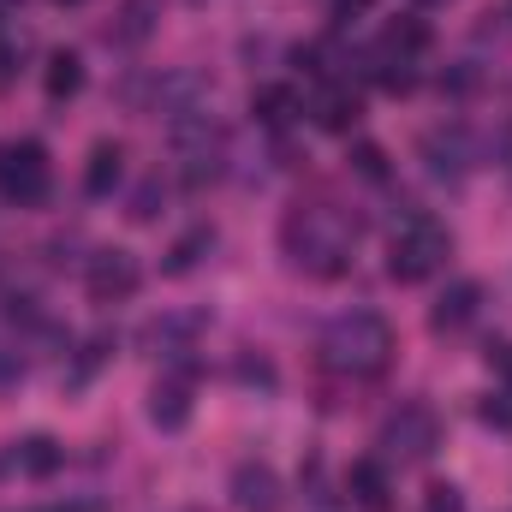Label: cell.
I'll list each match as a JSON object with an SVG mask.
<instances>
[{
    "label": "cell",
    "mask_w": 512,
    "mask_h": 512,
    "mask_svg": "<svg viewBox=\"0 0 512 512\" xmlns=\"http://www.w3.org/2000/svg\"><path fill=\"white\" fill-rule=\"evenodd\" d=\"M280 251L310 280H340L352 268V251H358V221L340 215L334 203H298L280 221Z\"/></svg>",
    "instance_id": "6da1fadb"
},
{
    "label": "cell",
    "mask_w": 512,
    "mask_h": 512,
    "mask_svg": "<svg viewBox=\"0 0 512 512\" xmlns=\"http://www.w3.org/2000/svg\"><path fill=\"white\" fill-rule=\"evenodd\" d=\"M322 358L328 370L352 376V382H376L387 364H393V322L382 310H340L328 328H322Z\"/></svg>",
    "instance_id": "7a4b0ae2"
},
{
    "label": "cell",
    "mask_w": 512,
    "mask_h": 512,
    "mask_svg": "<svg viewBox=\"0 0 512 512\" xmlns=\"http://www.w3.org/2000/svg\"><path fill=\"white\" fill-rule=\"evenodd\" d=\"M447 256H453V233H447L435 215L411 209V215L399 221L393 245H387V274H393L399 286H423V280H435V274L447 268Z\"/></svg>",
    "instance_id": "3957f363"
},
{
    "label": "cell",
    "mask_w": 512,
    "mask_h": 512,
    "mask_svg": "<svg viewBox=\"0 0 512 512\" xmlns=\"http://www.w3.org/2000/svg\"><path fill=\"white\" fill-rule=\"evenodd\" d=\"M227 161H233V143H227V126L209 120V114H185L173 120V167L191 191L227 179Z\"/></svg>",
    "instance_id": "277c9868"
},
{
    "label": "cell",
    "mask_w": 512,
    "mask_h": 512,
    "mask_svg": "<svg viewBox=\"0 0 512 512\" xmlns=\"http://www.w3.org/2000/svg\"><path fill=\"white\" fill-rule=\"evenodd\" d=\"M376 447H382V459L393 465H423V459H435V447H441V417H435V405H423V399H399V411H387L382 417V435H376Z\"/></svg>",
    "instance_id": "5b68a950"
},
{
    "label": "cell",
    "mask_w": 512,
    "mask_h": 512,
    "mask_svg": "<svg viewBox=\"0 0 512 512\" xmlns=\"http://www.w3.org/2000/svg\"><path fill=\"white\" fill-rule=\"evenodd\" d=\"M48 179H54V167H48V149H42L36 137H18L12 149H0V191H6L18 209L48 203Z\"/></svg>",
    "instance_id": "8992f818"
},
{
    "label": "cell",
    "mask_w": 512,
    "mask_h": 512,
    "mask_svg": "<svg viewBox=\"0 0 512 512\" xmlns=\"http://www.w3.org/2000/svg\"><path fill=\"white\" fill-rule=\"evenodd\" d=\"M209 328V316L203 310H173V316H155V322H143V352H155V358H167V364H179V370H191V352H197V334Z\"/></svg>",
    "instance_id": "52a82bcc"
},
{
    "label": "cell",
    "mask_w": 512,
    "mask_h": 512,
    "mask_svg": "<svg viewBox=\"0 0 512 512\" xmlns=\"http://www.w3.org/2000/svg\"><path fill=\"white\" fill-rule=\"evenodd\" d=\"M137 286H143V268H137V256L120 251V245H102V251L84 262V292H90L96 304H126Z\"/></svg>",
    "instance_id": "ba28073f"
},
{
    "label": "cell",
    "mask_w": 512,
    "mask_h": 512,
    "mask_svg": "<svg viewBox=\"0 0 512 512\" xmlns=\"http://www.w3.org/2000/svg\"><path fill=\"white\" fill-rule=\"evenodd\" d=\"M423 167L435 173V179H465L471 167H477V137L465 126H435V131H423Z\"/></svg>",
    "instance_id": "9c48e42d"
},
{
    "label": "cell",
    "mask_w": 512,
    "mask_h": 512,
    "mask_svg": "<svg viewBox=\"0 0 512 512\" xmlns=\"http://www.w3.org/2000/svg\"><path fill=\"white\" fill-rule=\"evenodd\" d=\"M233 507L239 512H286V483H280V471L262 465V459H245V465L233 471Z\"/></svg>",
    "instance_id": "30bf717a"
},
{
    "label": "cell",
    "mask_w": 512,
    "mask_h": 512,
    "mask_svg": "<svg viewBox=\"0 0 512 512\" xmlns=\"http://www.w3.org/2000/svg\"><path fill=\"white\" fill-rule=\"evenodd\" d=\"M149 423L161 435H179L191 423V370H161V382L149 387Z\"/></svg>",
    "instance_id": "8fae6325"
},
{
    "label": "cell",
    "mask_w": 512,
    "mask_h": 512,
    "mask_svg": "<svg viewBox=\"0 0 512 512\" xmlns=\"http://www.w3.org/2000/svg\"><path fill=\"white\" fill-rule=\"evenodd\" d=\"M310 120L322 131H334V137H352L358 120H364V102H358V90H352L346 78H328V84L310 96Z\"/></svg>",
    "instance_id": "7c38bea8"
},
{
    "label": "cell",
    "mask_w": 512,
    "mask_h": 512,
    "mask_svg": "<svg viewBox=\"0 0 512 512\" xmlns=\"http://www.w3.org/2000/svg\"><path fill=\"white\" fill-rule=\"evenodd\" d=\"M346 495H352L364 512H387V507H393V477H387V459H382V453L352 459V471H346Z\"/></svg>",
    "instance_id": "4fadbf2b"
},
{
    "label": "cell",
    "mask_w": 512,
    "mask_h": 512,
    "mask_svg": "<svg viewBox=\"0 0 512 512\" xmlns=\"http://www.w3.org/2000/svg\"><path fill=\"white\" fill-rule=\"evenodd\" d=\"M477 310H483V286H477V280H453V286L435 298V310H429V328H435V334H459V328H465Z\"/></svg>",
    "instance_id": "5bb4252c"
},
{
    "label": "cell",
    "mask_w": 512,
    "mask_h": 512,
    "mask_svg": "<svg viewBox=\"0 0 512 512\" xmlns=\"http://www.w3.org/2000/svg\"><path fill=\"white\" fill-rule=\"evenodd\" d=\"M12 471H24V477H54L60 465H66V447L54 441V435H24L18 447H12V459H6Z\"/></svg>",
    "instance_id": "9a60e30c"
},
{
    "label": "cell",
    "mask_w": 512,
    "mask_h": 512,
    "mask_svg": "<svg viewBox=\"0 0 512 512\" xmlns=\"http://www.w3.org/2000/svg\"><path fill=\"white\" fill-rule=\"evenodd\" d=\"M120 179H126V149L120 143H96L90 149V167H84V191L90 197H114Z\"/></svg>",
    "instance_id": "2e32d148"
},
{
    "label": "cell",
    "mask_w": 512,
    "mask_h": 512,
    "mask_svg": "<svg viewBox=\"0 0 512 512\" xmlns=\"http://www.w3.org/2000/svg\"><path fill=\"white\" fill-rule=\"evenodd\" d=\"M382 54H393V60H417L423 48H429V24L417 18V12H405V18H387L382 42H376Z\"/></svg>",
    "instance_id": "e0dca14e"
},
{
    "label": "cell",
    "mask_w": 512,
    "mask_h": 512,
    "mask_svg": "<svg viewBox=\"0 0 512 512\" xmlns=\"http://www.w3.org/2000/svg\"><path fill=\"white\" fill-rule=\"evenodd\" d=\"M209 251H215V227H191V233H179V239L167 245V256H161V274H173V280H179V274H191V268H197Z\"/></svg>",
    "instance_id": "ac0fdd59"
},
{
    "label": "cell",
    "mask_w": 512,
    "mask_h": 512,
    "mask_svg": "<svg viewBox=\"0 0 512 512\" xmlns=\"http://www.w3.org/2000/svg\"><path fill=\"white\" fill-rule=\"evenodd\" d=\"M84 90V60L72 54V48H60L54 60H48V102H72Z\"/></svg>",
    "instance_id": "d6986e66"
},
{
    "label": "cell",
    "mask_w": 512,
    "mask_h": 512,
    "mask_svg": "<svg viewBox=\"0 0 512 512\" xmlns=\"http://www.w3.org/2000/svg\"><path fill=\"white\" fill-rule=\"evenodd\" d=\"M292 108H298V102H292V90H256V102H251V114L262 120V126H274V131L292 120Z\"/></svg>",
    "instance_id": "ffe728a7"
},
{
    "label": "cell",
    "mask_w": 512,
    "mask_h": 512,
    "mask_svg": "<svg viewBox=\"0 0 512 512\" xmlns=\"http://www.w3.org/2000/svg\"><path fill=\"white\" fill-rule=\"evenodd\" d=\"M120 18H126V24L114 30V42H143V36L155 30V0H126Z\"/></svg>",
    "instance_id": "44dd1931"
},
{
    "label": "cell",
    "mask_w": 512,
    "mask_h": 512,
    "mask_svg": "<svg viewBox=\"0 0 512 512\" xmlns=\"http://www.w3.org/2000/svg\"><path fill=\"white\" fill-rule=\"evenodd\" d=\"M161 197H167V185H161V173H149V179L131 191V221H155V215H161Z\"/></svg>",
    "instance_id": "7402d4cb"
},
{
    "label": "cell",
    "mask_w": 512,
    "mask_h": 512,
    "mask_svg": "<svg viewBox=\"0 0 512 512\" xmlns=\"http://www.w3.org/2000/svg\"><path fill=\"white\" fill-rule=\"evenodd\" d=\"M108 352H114V334H96V340H84V352H78V370H72V382H90L102 364H108Z\"/></svg>",
    "instance_id": "603a6c76"
},
{
    "label": "cell",
    "mask_w": 512,
    "mask_h": 512,
    "mask_svg": "<svg viewBox=\"0 0 512 512\" xmlns=\"http://www.w3.org/2000/svg\"><path fill=\"white\" fill-rule=\"evenodd\" d=\"M352 173H364V179H387V149L382 143H352Z\"/></svg>",
    "instance_id": "cb8c5ba5"
},
{
    "label": "cell",
    "mask_w": 512,
    "mask_h": 512,
    "mask_svg": "<svg viewBox=\"0 0 512 512\" xmlns=\"http://www.w3.org/2000/svg\"><path fill=\"white\" fill-rule=\"evenodd\" d=\"M18 60H24V36H0V90L18 78Z\"/></svg>",
    "instance_id": "d4e9b609"
},
{
    "label": "cell",
    "mask_w": 512,
    "mask_h": 512,
    "mask_svg": "<svg viewBox=\"0 0 512 512\" xmlns=\"http://www.w3.org/2000/svg\"><path fill=\"white\" fill-rule=\"evenodd\" d=\"M423 512H465V495H459L453 483H435V489L423 495Z\"/></svg>",
    "instance_id": "484cf974"
},
{
    "label": "cell",
    "mask_w": 512,
    "mask_h": 512,
    "mask_svg": "<svg viewBox=\"0 0 512 512\" xmlns=\"http://www.w3.org/2000/svg\"><path fill=\"white\" fill-rule=\"evenodd\" d=\"M483 358H489V370H495V376H507V382H512V340H489V346H483Z\"/></svg>",
    "instance_id": "4316f807"
},
{
    "label": "cell",
    "mask_w": 512,
    "mask_h": 512,
    "mask_svg": "<svg viewBox=\"0 0 512 512\" xmlns=\"http://www.w3.org/2000/svg\"><path fill=\"white\" fill-rule=\"evenodd\" d=\"M483 423H495V429H512V393H501V399H483Z\"/></svg>",
    "instance_id": "83f0119b"
},
{
    "label": "cell",
    "mask_w": 512,
    "mask_h": 512,
    "mask_svg": "<svg viewBox=\"0 0 512 512\" xmlns=\"http://www.w3.org/2000/svg\"><path fill=\"white\" fill-rule=\"evenodd\" d=\"M239 382H251V387H274V370H268L262 358H245V364H239Z\"/></svg>",
    "instance_id": "f1b7e54d"
},
{
    "label": "cell",
    "mask_w": 512,
    "mask_h": 512,
    "mask_svg": "<svg viewBox=\"0 0 512 512\" xmlns=\"http://www.w3.org/2000/svg\"><path fill=\"white\" fill-rule=\"evenodd\" d=\"M108 501H48V507H24V512H102Z\"/></svg>",
    "instance_id": "f546056e"
},
{
    "label": "cell",
    "mask_w": 512,
    "mask_h": 512,
    "mask_svg": "<svg viewBox=\"0 0 512 512\" xmlns=\"http://www.w3.org/2000/svg\"><path fill=\"white\" fill-rule=\"evenodd\" d=\"M334 6H340V18H352V12H364L370 0H334Z\"/></svg>",
    "instance_id": "4dcf8cb0"
},
{
    "label": "cell",
    "mask_w": 512,
    "mask_h": 512,
    "mask_svg": "<svg viewBox=\"0 0 512 512\" xmlns=\"http://www.w3.org/2000/svg\"><path fill=\"white\" fill-rule=\"evenodd\" d=\"M417 6H447V0H417Z\"/></svg>",
    "instance_id": "1f68e13d"
},
{
    "label": "cell",
    "mask_w": 512,
    "mask_h": 512,
    "mask_svg": "<svg viewBox=\"0 0 512 512\" xmlns=\"http://www.w3.org/2000/svg\"><path fill=\"white\" fill-rule=\"evenodd\" d=\"M60 6H78V0H60Z\"/></svg>",
    "instance_id": "d6a6232c"
},
{
    "label": "cell",
    "mask_w": 512,
    "mask_h": 512,
    "mask_svg": "<svg viewBox=\"0 0 512 512\" xmlns=\"http://www.w3.org/2000/svg\"><path fill=\"white\" fill-rule=\"evenodd\" d=\"M507 18H512V0H507Z\"/></svg>",
    "instance_id": "836d02e7"
},
{
    "label": "cell",
    "mask_w": 512,
    "mask_h": 512,
    "mask_svg": "<svg viewBox=\"0 0 512 512\" xmlns=\"http://www.w3.org/2000/svg\"><path fill=\"white\" fill-rule=\"evenodd\" d=\"M0 471H6V465H0Z\"/></svg>",
    "instance_id": "e575fe53"
}]
</instances>
